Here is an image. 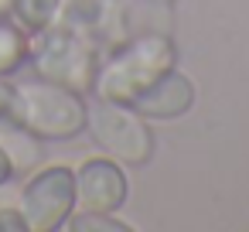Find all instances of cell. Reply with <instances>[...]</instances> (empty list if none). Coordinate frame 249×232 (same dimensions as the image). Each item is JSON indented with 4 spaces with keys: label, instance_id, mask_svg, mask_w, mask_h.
I'll list each match as a JSON object with an SVG mask.
<instances>
[{
    "label": "cell",
    "instance_id": "1",
    "mask_svg": "<svg viewBox=\"0 0 249 232\" xmlns=\"http://www.w3.org/2000/svg\"><path fill=\"white\" fill-rule=\"evenodd\" d=\"M174 65H178V41L171 35L164 31L130 35L116 48L103 52L89 96L109 103H133L154 79H160Z\"/></svg>",
    "mask_w": 249,
    "mask_h": 232
},
{
    "label": "cell",
    "instance_id": "2",
    "mask_svg": "<svg viewBox=\"0 0 249 232\" xmlns=\"http://www.w3.org/2000/svg\"><path fill=\"white\" fill-rule=\"evenodd\" d=\"M99 58H103V52L86 35H79L75 28H69L62 21H52L31 35V52H28L31 75L69 86L75 92H86V96L92 92Z\"/></svg>",
    "mask_w": 249,
    "mask_h": 232
},
{
    "label": "cell",
    "instance_id": "3",
    "mask_svg": "<svg viewBox=\"0 0 249 232\" xmlns=\"http://www.w3.org/2000/svg\"><path fill=\"white\" fill-rule=\"evenodd\" d=\"M18 86V123L38 140H75L86 133L89 96L48 79H24Z\"/></svg>",
    "mask_w": 249,
    "mask_h": 232
},
{
    "label": "cell",
    "instance_id": "4",
    "mask_svg": "<svg viewBox=\"0 0 249 232\" xmlns=\"http://www.w3.org/2000/svg\"><path fill=\"white\" fill-rule=\"evenodd\" d=\"M86 133L99 147V154H109L126 167H147L154 161V126L130 103L89 96Z\"/></svg>",
    "mask_w": 249,
    "mask_h": 232
},
{
    "label": "cell",
    "instance_id": "5",
    "mask_svg": "<svg viewBox=\"0 0 249 232\" xmlns=\"http://www.w3.org/2000/svg\"><path fill=\"white\" fill-rule=\"evenodd\" d=\"M18 208L28 222V232H62L75 215V167L72 164H41L35 167L18 195Z\"/></svg>",
    "mask_w": 249,
    "mask_h": 232
},
{
    "label": "cell",
    "instance_id": "6",
    "mask_svg": "<svg viewBox=\"0 0 249 232\" xmlns=\"http://www.w3.org/2000/svg\"><path fill=\"white\" fill-rule=\"evenodd\" d=\"M55 21L86 35L99 52H109L133 35L130 31V0H62Z\"/></svg>",
    "mask_w": 249,
    "mask_h": 232
},
{
    "label": "cell",
    "instance_id": "7",
    "mask_svg": "<svg viewBox=\"0 0 249 232\" xmlns=\"http://www.w3.org/2000/svg\"><path fill=\"white\" fill-rule=\"evenodd\" d=\"M130 198V174L109 154L86 157L75 167V212H123Z\"/></svg>",
    "mask_w": 249,
    "mask_h": 232
},
{
    "label": "cell",
    "instance_id": "8",
    "mask_svg": "<svg viewBox=\"0 0 249 232\" xmlns=\"http://www.w3.org/2000/svg\"><path fill=\"white\" fill-rule=\"evenodd\" d=\"M198 103V86L188 72H181L178 65L171 72H164L160 79H154L130 106L137 113H143L150 123H174L181 116H188Z\"/></svg>",
    "mask_w": 249,
    "mask_h": 232
},
{
    "label": "cell",
    "instance_id": "9",
    "mask_svg": "<svg viewBox=\"0 0 249 232\" xmlns=\"http://www.w3.org/2000/svg\"><path fill=\"white\" fill-rule=\"evenodd\" d=\"M28 52H31V35L14 18H0V75L14 79L28 65Z\"/></svg>",
    "mask_w": 249,
    "mask_h": 232
},
{
    "label": "cell",
    "instance_id": "10",
    "mask_svg": "<svg viewBox=\"0 0 249 232\" xmlns=\"http://www.w3.org/2000/svg\"><path fill=\"white\" fill-rule=\"evenodd\" d=\"M58 4H62V0H14L11 18L28 35H35V31H41L45 24H52L58 18Z\"/></svg>",
    "mask_w": 249,
    "mask_h": 232
},
{
    "label": "cell",
    "instance_id": "11",
    "mask_svg": "<svg viewBox=\"0 0 249 232\" xmlns=\"http://www.w3.org/2000/svg\"><path fill=\"white\" fill-rule=\"evenodd\" d=\"M65 229L69 232H133V225L123 222L120 212H75Z\"/></svg>",
    "mask_w": 249,
    "mask_h": 232
},
{
    "label": "cell",
    "instance_id": "12",
    "mask_svg": "<svg viewBox=\"0 0 249 232\" xmlns=\"http://www.w3.org/2000/svg\"><path fill=\"white\" fill-rule=\"evenodd\" d=\"M0 126H21L18 123V86L0 75Z\"/></svg>",
    "mask_w": 249,
    "mask_h": 232
},
{
    "label": "cell",
    "instance_id": "13",
    "mask_svg": "<svg viewBox=\"0 0 249 232\" xmlns=\"http://www.w3.org/2000/svg\"><path fill=\"white\" fill-rule=\"evenodd\" d=\"M0 232H28V222H24L18 205H4V208H0Z\"/></svg>",
    "mask_w": 249,
    "mask_h": 232
},
{
    "label": "cell",
    "instance_id": "14",
    "mask_svg": "<svg viewBox=\"0 0 249 232\" xmlns=\"http://www.w3.org/2000/svg\"><path fill=\"white\" fill-rule=\"evenodd\" d=\"M18 178V167H14V157L7 154V147L0 143V191H4L11 181Z\"/></svg>",
    "mask_w": 249,
    "mask_h": 232
},
{
    "label": "cell",
    "instance_id": "15",
    "mask_svg": "<svg viewBox=\"0 0 249 232\" xmlns=\"http://www.w3.org/2000/svg\"><path fill=\"white\" fill-rule=\"evenodd\" d=\"M14 11V0H0V18H11Z\"/></svg>",
    "mask_w": 249,
    "mask_h": 232
},
{
    "label": "cell",
    "instance_id": "16",
    "mask_svg": "<svg viewBox=\"0 0 249 232\" xmlns=\"http://www.w3.org/2000/svg\"><path fill=\"white\" fill-rule=\"evenodd\" d=\"M147 4H171V0H147Z\"/></svg>",
    "mask_w": 249,
    "mask_h": 232
}]
</instances>
